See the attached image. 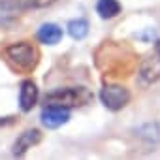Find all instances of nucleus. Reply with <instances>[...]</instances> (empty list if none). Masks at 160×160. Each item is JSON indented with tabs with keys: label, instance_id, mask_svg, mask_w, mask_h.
Returning <instances> with one entry per match:
<instances>
[{
	"label": "nucleus",
	"instance_id": "nucleus-1",
	"mask_svg": "<svg viewBox=\"0 0 160 160\" xmlns=\"http://www.w3.org/2000/svg\"><path fill=\"white\" fill-rule=\"evenodd\" d=\"M94 64L98 72H102V75L111 79H124L132 75L139 66L136 51L128 43L115 40H106L96 47Z\"/></svg>",
	"mask_w": 160,
	"mask_h": 160
},
{
	"label": "nucleus",
	"instance_id": "nucleus-2",
	"mask_svg": "<svg viewBox=\"0 0 160 160\" xmlns=\"http://www.w3.org/2000/svg\"><path fill=\"white\" fill-rule=\"evenodd\" d=\"M2 55H4V60L10 64V68L21 73H30L40 64V51L30 42L10 43L4 47Z\"/></svg>",
	"mask_w": 160,
	"mask_h": 160
},
{
	"label": "nucleus",
	"instance_id": "nucleus-3",
	"mask_svg": "<svg viewBox=\"0 0 160 160\" xmlns=\"http://www.w3.org/2000/svg\"><path fill=\"white\" fill-rule=\"evenodd\" d=\"M92 92L87 87H64L55 89L45 94V106H62V108H83L92 102Z\"/></svg>",
	"mask_w": 160,
	"mask_h": 160
},
{
	"label": "nucleus",
	"instance_id": "nucleus-4",
	"mask_svg": "<svg viewBox=\"0 0 160 160\" xmlns=\"http://www.w3.org/2000/svg\"><path fill=\"white\" fill-rule=\"evenodd\" d=\"M100 100L109 111H121L130 102V91L126 87H122V85L108 83L100 91Z\"/></svg>",
	"mask_w": 160,
	"mask_h": 160
},
{
	"label": "nucleus",
	"instance_id": "nucleus-5",
	"mask_svg": "<svg viewBox=\"0 0 160 160\" xmlns=\"http://www.w3.org/2000/svg\"><path fill=\"white\" fill-rule=\"evenodd\" d=\"M160 79V55H151V57H145L139 66H138V81H139V87H149L152 83H156Z\"/></svg>",
	"mask_w": 160,
	"mask_h": 160
},
{
	"label": "nucleus",
	"instance_id": "nucleus-6",
	"mask_svg": "<svg viewBox=\"0 0 160 160\" xmlns=\"http://www.w3.org/2000/svg\"><path fill=\"white\" fill-rule=\"evenodd\" d=\"M42 124L49 130H55V128H60L62 124H66L70 121V109L68 108H62V106H45L42 109Z\"/></svg>",
	"mask_w": 160,
	"mask_h": 160
},
{
	"label": "nucleus",
	"instance_id": "nucleus-7",
	"mask_svg": "<svg viewBox=\"0 0 160 160\" xmlns=\"http://www.w3.org/2000/svg\"><path fill=\"white\" fill-rule=\"evenodd\" d=\"M55 2L57 0H0V10L4 13L15 15L34 8H47V6H53Z\"/></svg>",
	"mask_w": 160,
	"mask_h": 160
},
{
	"label": "nucleus",
	"instance_id": "nucleus-8",
	"mask_svg": "<svg viewBox=\"0 0 160 160\" xmlns=\"http://www.w3.org/2000/svg\"><path fill=\"white\" fill-rule=\"evenodd\" d=\"M42 139H43V134H42L38 128H28V130H25V132L15 139V143H13V149H12L13 156H25V154L28 152V149L36 147Z\"/></svg>",
	"mask_w": 160,
	"mask_h": 160
},
{
	"label": "nucleus",
	"instance_id": "nucleus-9",
	"mask_svg": "<svg viewBox=\"0 0 160 160\" xmlns=\"http://www.w3.org/2000/svg\"><path fill=\"white\" fill-rule=\"evenodd\" d=\"M38 85L32 81V79H23L21 81V87H19V106H21V111L28 113L36 102H38Z\"/></svg>",
	"mask_w": 160,
	"mask_h": 160
},
{
	"label": "nucleus",
	"instance_id": "nucleus-10",
	"mask_svg": "<svg viewBox=\"0 0 160 160\" xmlns=\"http://www.w3.org/2000/svg\"><path fill=\"white\" fill-rule=\"evenodd\" d=\"M36 38L45 45H57L62 40V28L55 23H43L36 32Z\"/></svg>",
	"mask_w": 160,
	"mask_h": 160
},
{
	"label": "nucleus",
	"instance_id": "nucleus-11",
	"mask_svg": "<svg viewBox=\"0 0 160 160\" xmlns=\"http://www.w3.org/2000/svg\"><path fill=\"white\" fill-rule=\"evenodd\" d=\"M96 13L102 19H113L121 13L119 0H98L96 2Z\"/></svg>",
	"mask_w": 160,
	"mask_h": 160
},
{
	"label": "nucleus",
	"instance_id": "nucleus-12",
	"mask_svg": "<svg viewBox=\"0 0 160 160\" xmlns=\"http://www.w3.org/2000/svg\"><path fill=\"white\" fill-rule=\"evenodd\" d=\"M66 28L73 40H83L89 34V21L87 19H72Z\"/></svg>",
	"mask_w": 160,
	"mask_h": 160
},
{
	"label": "nucleus",
	"instance_id": "nucleus-13",
	"mask_svg": "<svg viewBox=\"0 0 160 160\" xmlns=\"http://www.w3.org/2000/svg\"><path fill=\"white\" fill-rule=\"evenodd\" d=\"M154 49H156V53L160 55V40H156V43H154Z\"/></svg>",
	"mask_w": 160,
	"mask_h": 160
}]
</instances>
